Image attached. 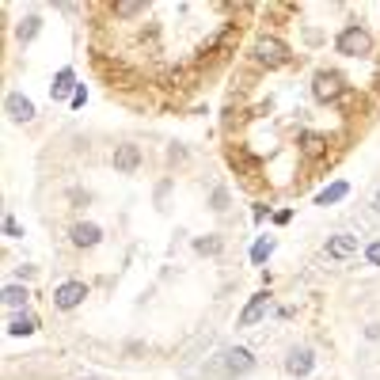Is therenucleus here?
Listing matches in <instances>:
<instances>
[{"mask_svg":"<svg viewBox=\"0 0 380 380\" xmlns=\"http://www.w3.org/2000/svg\"><path fill=\"white\" fill-rule=\"evenodd\" d=\"M334 50L346 53V58H361V53L373 50V38H369V31H365V27L350 23V27H346L339 38H334Z\"/></svg>","mask_w":380,"mask_h":380,"instance_id":"1","label":"nucleus"},{"mask_svg":"<svg viewBox=\"0 0 380 380\" xmlns=\"http://www.w3.org/2000/svg\"><path fill=\"white\" fill-rule=\"evenodd\" d=\"M255 61L263 65V69H282V65H289V46L282 38H259L255 42Z\"/></svg>","mask_w":380,"mask_h":380,"instance_id":"2","label":"nucleus"},{"mask_svg":"<svg viewBox=\"0 0 380 380\" xmlns=\"http://www.w3.org/2000/svg\"><path fill=\"white\" fill-rule=\"evenodd\" d=\"M346 92V84H342V76L339 73H331V69H320L316 76H312V95L320 99V103H334Z\"/></svg>","mask_w":380,"mask_h":380,"instance_id":"3","label":"nucleus"},{"mask_svg":"<svg viewBox=\"0 0 380 380\" xmlns=\"http://www.w3.org/2000/svg\"><path fill=\"white\" fill-rule=\"evenodd\" d=\"M84 297H88V285L84 282H61L58 289H53V308L73 312V308L84 305Z\"/></svg>","mask_w":380,"mask_h":380,"instance_id":"4","label":"nucleus"},{"mask_svg":"<svg viewBox=\"0 0 380 380\" xmlns=\"http://www.w3.org/2000/svg\"><path fill=\"white\" fill-rule=\"evenodd\" d=\"M225 369L232 376H243V373H251L255 369V357L248 346H232V350H225Z\"/></svg>","mask_w":380,"mask_h":380,"instance_id":"5","label":"nucleus"},{"mask_svg":"<svg viewBox=\"0 0 380 380\" xmlns=\"http://www.w3.org/2000/svg\"><path fill=\"white\" fill-rule=\"evenodd\" d=\"M4 110H8L12 122H35V103H31L27 95H19V92H12L4 99Z\"/></svg>","mask_w":380,"mask_h":380,"instance_id":"6","label":"nucleus"},{"mask_svg":"<svg viewBox=\"0 0 380 380\" xmlns=\"http://www.w3.org/2000/svg\"><path fill=\"white\" fill-rule=\"evenodd\" d=\"M69 236H73V243H76V248H95V243L103 240V228H99V225H92V221H80V225H73V232H69Z\"/></svg>","mask_w":380,"mask_h":380,"instance_id":"7","label":"nucleus"},{"mask_svg":"<svg viewBox=\"0 0 380 380\" xmlns=\"http://www.w3.org/2000/svg\"><path fill=\"white\" fill-rule=\"evenodd\" d=\"M115 167L122 175L137 171V167H141V149H137V144H118V149H115Z\"/></svg>","mask_w":380,"mask_h":380,"instance_id":"8","label":"nucleus"},{"mask_svg":"<svg viewBox=\"0 0 380 380\" xmlns=\"http://www.w3.org/2000/svg\"><path fill=\"white\" fill-rule=\"evenodd\" d=\"M297 149L305 160H320V156H327V137H320V133H300Z\"/></svg>","mask_w":380,"mask_h":380,"instance_id":"9","label":"nucleus"},{"mask_svg":"<svg viewBox=\"0 0 380 380\" xmlns=\"http://www.w3.org/2000/svg\"><path fill=\"white\" fill-rule=\"evenodd\" d=\"M354 251H357V236H350V232H339V236L327 240V259H350Z\"/></svg>","mask_w":380,"mask_h":380,"instance_id":"10","label":"nucleus"},{"mask_svg":"<svg viewBox=\"0 0 380 380\" xmlns=\"http://www.w3.org/2000/svg\"><path fill=\"white\" fill-rule=\"evenodd\" d=\"M312 365H316V357H312V350H305V346H300V350H289V357H285V369L293 376H308Z\"/></svg>","mask_w":380,"mask_h":380,"instance_id":"11","label":"nucleus"},{"mask_svg":"<svg viewBox=\"0 0 380 380\" xmlns=\"http://www.w3.org/2000/svg\"><path fill=\"white\" fill-rule=\"evenodd\" d=\"M266 308H270V293H255V297H251V305L240 312V327H251L255 320H263V316H266Z\"/></svg>","mask_w":380,"mask_h":380,"instance_id":"12","label":"nucleus"},{"mask_svg":"<svg viewBox=\"0 0 380 380\" xmlns=\"http://www.w3.org/2000/svg\"><path fill=\"white\" fill-rule=\"evenodd\" d=\"M69 92H76V76H73V69H61L58 76H53V88H50V95H53V99H65Z\"/></svg>","mask_w":380,"mask_h":380,"instance_id":"13","label":"nucleus"},{"mask_svg":"<svg viewBox=\"0 0 380 380\" xmlns=\"http://www.w3.org/2000/svg\"><path fill=\"white\" fill-rule=\"evenodd\" d=\"M346 194H350V186L339 179V183H331L327 190H320V194H316V206H334V202H342Z\"/></svg>","mask_w":380,"mask_h":380,"instance_id":"14","label":"nucleus"},{"mask_svg":"<svg viewBox=\"0 0 380 380\" xmlns=\"http://www.w3.org/2000/svg\"><path fill=\"white\" fill-rule=\"evenodd\" d=\"M38 31H42V19L38 16H23V19H19V27H16V38L27 46V42H35Z\"/></svg>","mask_w":380,"mask_h":380,"instance_id":"15","label":"nucleus"},{"mask_svg":"<svg viewBox=\"0 0 380 380\" xmlns=\"http://www.w3.org/2000/svg\"><path fill=\"white\" fill-rule=\"evenodd\" d=\"M35 327H38V320L31 316V312H19L16 320H8V334H31Z\"/></svg>","mask_w":380,"mask_h":380,"instance_id":"16","label":"nucleus"},{"mask_svg":"<svg viewBox=\"0 0 380 380\" xmlns=\"http://www.w3.org/2000/svg\"><path fill=\"white\" fill-rule=\"evenodd\" d=\"M110 12H115L118 19H137V16H144V4H137V0H118Z\"/></svg>","mask_w":380,"mask_h":380,"instance_id":"17","label":"nucleus"},{"mask_svg":"<svg viewBox=\"0 0 380 380\" xmlns=\"http://www.w3.org/2000/svg\"><path fill=\"white\" fill-rule=\"evenodd\" d=\"M27 297H31V293H27L23 285H4V305H8V308H23Z\"/></svg>","mask_w":380,"mask_h":380,"instance_id":"18","label":"nucleus"},{"mask_svg":"<svg viewBox=\"0 0 380 380\" xmlns=\"http://www.w3.org/2000/svg\"><path fill=\"white\" fill-rule=\"evenodd\" d=\"M270 255H274V240H259V243L251 248V263H266Z\"/></svg>","mask_w":380,"mask_h":380,"instance_id":"19","label":"nucleus"},{"mask_svg":"<svg viewBox=\"0 0 380 380\" xmlns=\"http://www.w3.org/2000/svg\"><path fill=\"white\" fill-rule=\"evenodd\" d=\"M194 251H198V255H217V251H221V240H217V236L194 240Z\"/></svg>","mask_w":380,"mask_h":380,"instance_id":"20","label":"nucleus"},{"mask_svg":"<svg viewBox=\"0 0 380 380\" xmlns=\"http://www.w3.org/2000/svg\"><path fill=\"white\" fill-rule=\"evenodd\" d=\"M236 27H225V31H221V35H217V42H213V46L217 50H232V46H236Z\"/></svg>","mask_w":380,"mask_h":380,"instance_id":"21","label":"nucleus"},{"mask_svg":"<svg viewBox=\"0 0 380 380\" xmlns=\"http://www.w3.org/2000/svg\"><path fill=\"white\" fill-rule=\"evenodd\" d=\"M209 202H213V209L221 213V209L228 206V190H225V186H213V194H209Z\"/></svg>","mask_w":380,"mask_h":380,"instance_id":"22","label":"nucleus"},{"mask_svg":"<svg viewBox=\"0 0 380 380\" xmlns=\"http://www.w3.org/2000/svg\"><path fill=\"white\" fill-rule=\"evenodd\" d=\"M4 232H8V236H12V240H19V236H23V228H19V221H16L12 213L4 217Z\"/></svg>","mask_w":380,"mask_h":380,"instance_id":"23","label":"nucleus"},{"mask_svg":"<svg viewBox=\"0 0 380 380\" xmlns=\"http://www.w3.org/2000/svg\"><path fill=\"white\" fill-rule=\"evenodd\" d=\"M167 160H171V164L186 160V149H183V144H171V149H167Z\"/></svg>","mask_w":380,"mask_h":380,"instance_id":"24","label":"nucleus"},{"mask_svg":"<svg viewBox=\"0 0 380 380\" xmlns=\"http://www.w3.org/2000/svg\"><path fill=\"white\" fill-rule=\"evenodd\" d=\"M365 259L373 263V266H380V243H369V248H365Z\"/></svg>","mask_w":380,"mask_h":380,"instance_id":"25","label":"nucleus"},{"mask_svg":"<svg viewBox=\"0 0 380 380\" xmlns=\"http://www.w3.org/2000/svg\"><path fill=\"white\" fill-rule=\"evenodd\" d=\"M84 103H88V92H84V84H80V88L73 92V107H84Z\"/></svg>","mask_w":380,"mask_h":380,"instance_id":"26","label":"nucleus"},{"mask_svg":"<svg viewBox=\"0 0 380 380\" xmlns=\"http://www.w3.org/2000/svg\"><path fill=\"white\" fill-rule=\"evenodd\" d=\"M376 209H380V190H376Z\"/></svg>","mask_w":380,"mask_h":380,"instance_id":"27","label":"nucleus"},{"mask_svg":"<svg viewBox=\"0 0 380 380\" xmlns=\"http://www.w3.org/2000/svg\"><path fill=\"white\" fill-rule=\"evenodd\" d=\"M80 380H95V376H80Z\"/></svg>","mask_w":380,"mask_h":380,"instance_id":"28","label":"nucleus"}]
</instances>
